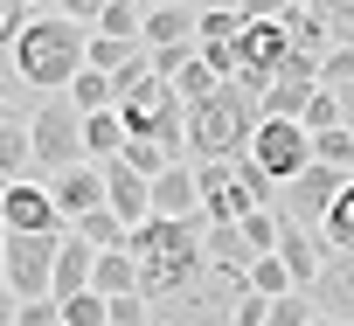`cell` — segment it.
I'll list each match as a JSON object with an SVG mask.
<instances>
[{"label": "cell", "mask_w": 354, "mask_h": 326, "mask_svg": "<svg viewBox=\"0 0 354 326\" xmlns=\"http://www.w3.org/2000/svg\"><path fill=\"white\" fill-rule=\"evenodd\" d=\"M202 236H209L202 215H195V222H167V215H153V222L132 229L139 298H153V312H160L167 298H181V291H195V285L209 278V250H202Z\"/></svg>", "instance_id": "1"}, {"label": "cell", "mask_w": 354, "mask_h": 326, "mask_svg": "<svg viewBox=\"0 0 354 326\" xmlns=\"http://www.w3.org/2000/svg\"><path fill=\"white\" fill-rule=\"evenodd\" d=\"M257 125H264V104L243 84H223L209 104H188V153H195V167H236V160H250Z\"/></svg>", "instance_id": "2"}, {"label": "cell", "mask_w": 354, "mask_h": 326, "mask_svg": "<svg viewBox=\"0 0 354 326\" xmlns=\"http://www.w3.org/2000/svg\"><path fill=\"white\" fill-rule=\"evenodd\" d=\"M8 56H15V77H21L28 90L63 97V90L91 70V35H84L77 21H63V15H35Z\"/></svg>", "instance_id": "3"}, {"label": "cell", "mask_w": 354, "mask_h": 326, "mask_svg": "<svg viewBox=\"0 0 354 326\" xmlns=\"http://www.w3.org/2000/svg\"><path fill=\"white\" fill-rule=\"evenodd\" d=\"M28 139H35V181H56V174H70V167L91 160V146H84V111H77L70 97L42 104V111L28 118Z\"/></svg>", "instance_id": "4"}, {"label": "cell", "mask_w": 354, "mask_h": 326, "mask_svg": "<svg viewBox=\"0 0 354 326\" xmlns=\"http://www.w3.org/2000/svg\"><path fill=\"white\" fill-rule=\"evenodd\" d=\"M292 56H299V49H292L285 21H250V28H243V42H236V63H243V70H236V84L264 97V90L292 70Z\"/></svg>", "instance_id": "5"}, {"label": "cell", "mask_w": 354, "mask_h": 326, "mask_svg": "<svg viewBox=\"0 0 354 326\" xmlns=\"http://www.w3.org/2000/svg\"><path fill=\"white\" fill-rule=\"evenodd\" d=\"M250 160H257V167L278 181V195L313 167V132L299 125V118H264L257 125V146H250Z\"/></svg>", "instance_id": "6"}, {"label": "cell", "mask_w": 354, "mask_h": 326, "mask_svg": "<svg viewBox=\"0 0 354 326\" xmlns=\"http://www.w3.org/2000/svg\"><path fill=\"white\" fill-rule=\"evenodd\" d=\"M70 236H15L8 229V285L15 298H49L56 291V257Z\"/></svg>", "instance_id": "7"}, {"label": "cell", "mask_w": 354, "mask_h": 326, "mask_svg": "<svg viewBox=\"0 0 354 326\" xmlns=\"http://www.w3.org/2000/svg\"><path fill=\"white\" fill-rule=\"evenodd\" d=\"M0 229H15V236H70V222H63V209H56V195L42 181H15L8 188V202H0Z\"/></svg>", "instance_id": "8"}, {"label": "cell", "mask_w": 354, "mask_h": 326, "mask_svg": "<svg viewBox=\"0 0 354 326\" xmlns=\"http://www.w3.org/2000/svg\"><path fill=\"white\" fill-rule=\"evenodd\" d=\"M354 174H340V167H319V160H313V167L278 195V209H285V222H299V229H319L326 222V209H333V195L347 188Z\"/></svg>", "instance_id": "9"}, {"label": "cell", "mask_w": 354, "mask_h": 326, "mask_svg": "<svg viewBox=\"0 0 354 326\" xmlns=\"http://www.w3.org/2000/svg\"><path fill=\"white\" fill-rule=\"evenodd\" d=\"M42 188L56 195V209H63L70 229H77L84 215L104 209V167H91V160H84V167H70V174H56V181H42Z\"/></svg>", "instance_id": "10"}, {"label": "cell", "mask_w": 354, "mask_h": 326, "mask_svg": "<svg viewBox=\"0 0 354 326\" xmlns=\"http://www.w3.org/2000/svg\"><path fill=\"white\" fill-rule=\"evenodd\" d=\"M195 174H202V215H209V222H243V215H257V202H250V188H243L236 167H195Z\"/></svg>", "instance_id": "11"}, {"label": "cell", "mask_w": 354, "mask_h": 326, "mask_svg": "<svg viewBox=\"0 0 354 326\" xmlns=\"http://www.w3.org/2000/svg\"><path fill=\"white\" fill-rule=\"evenodd\" d=\"M104 209L125 222V229H139V222H153V181H139L125 160H111L104 167Z\"/></svg>", "instance_id": "12"}, {"label": "cell", "mask_w": 354, "mask_h": 326, "mask_svg": "<svg viewBox=\"0 0 354 326\" xmlns=\"http://www.w3.org/2000/svg\"><path fill=\"white\" fill-rule=\"evenodd\" d=\"M153 215H167V222H195L202 215V174L188 167V160L153 181Z\"/></svg>", "instance_id": "13"}, {"label": "cell", "mask_w": 354, "mask_h": 326, "mask_svg": "<svg viewBox=\"0 0 354 326\" xmlns=\"http://www.w3.org/2000/svg\"><path fill=\"white\" fill-rule=\"evenodd\" d=\"M278 257H285V271H292V285H299V291H313V285H319V271H326V243H319V229H299V222H285Z\"/></svg>", "instance_id": "14"}, {"label": "cell", "mask_w": 354, "mask_h": 326, "mask_svg": "<svg viewBox=\"0 0 354 326\" xmlns=\"http://www.w3.org/2000/svg\"><path fill=\"white\" fill-rule=\"evenodd\" d=\"M313 305H319V319L354 326V257H326V271L313 285Z\"/></svg>", "instance_id": "15"}, {"label": "cell", "mask_w": 354, "mask_h": 326, "mask_svg": "<svg viewBox=\"0 0 354 326\" xmlns=\"http://www.w3.org/2000/svg\"><path fill=\"white\" fill-rule=\"evenodd\" d=\"M202 250H209V271H250V264H257V250L243 243V229H236V222H209Z\"/></svg>", "instance_id": "16"}, {"label": "cell", "mask_w": 354, "mask_h": 326, "mask_svg": "<svg viewBox=\"0 0 354 326\" xmlns=\"http://www.w3.org/2000/svg\"><path fill=\"white\" fill-rule=\"evenodd\" d=\"M91 291H97V298H132V291H139V257H132V250H97Z\"/></svg>", "instance_id": "17"}, {"label": "cell", "mask_w": 354, "mask_h": 326, "mask_svg": "<svg viewBox=\"0 0 354 326\" xmlns=\"http://www.w3.org/2000/svg\"><path fill=\"white\" fill-rule=\"evenodd\" d=\"M0 181H35V139L21 118L0 125Z\"/></svg>", "instance_id": "18"}, {"label": "cell", "mask_w": 354, "mask_h": 326, "mask_svg": "<svg viewBox=\"0 0 354 326\" xmlns=\"http://www.w3.org/2000/svg\"><path fill=\"white\" fill-rule=\"evenodd\" d=\"M285 35H292V49H299V56H313V63L340 42V35L326 28V15H313V8H292V15H285Z\"/></svg>", "instance_id": "19"}, {"label": "cell", "mask_w": 354, "mask_h": 326, "mask_svg": "<svg viewBox=\"0 0 354 326\" xmlns=\"http://www.w3.org/2000/svg\"><path fill=\"white\" fill-rule=\"evenodd\" d=\"M319 243H326V257H354V181L333 195V209L319 222Z\"/></svg>", "instance_id": "20"}, {"label": "cell", "mask_w": 354, "mask_h": 326, "mask_svg": "<svg viewBox=\"0 0 354 326\" xmlns=\"http://www.w3.org/2000/svg\"><path fill=\"white\" fill-rule=\"evenodd\" d=\"M70 236H84L91 250H132V229H125V222H118L111 209H97V215H84V222H77Z\"/></svg>", "instance_id": "21"}, {"label": "cell", "mask_w": 354, "mask_h": 326, "mask_svg": "<svg viewBox=\"0 0 354 326\" xmlns=\"http://www.w3.org/2000/svg\"><path fill=\"white\" fill-rule=\"evenodd\" d=\"M63 97H70L84 118H91V111H118V90H111V77H97V70H84V77H77Z\"/></svg>", "instance_id": "22"}, {"label": "cell", "mask_w": 354, "mask_h": 326, "mask_svg": "<svg viewBox=\"0 0 354 326\" xmlns=\"http://www.w3.org/2000/svg\"><path fill=\"white\" fill-rule=\"evenodd\" d=\"M236 229H243V243H250L257 257H271V250H278V236H285V209H257V215H243Z\"/></svg>", "instance_id": "23"}, {"label": "cell", "mask_w": 354, "mask_h": 326, "mask_svg": "<svg viewBox=\"0 0 354 326\" xmlns=\"http://www.w3.org/2000/svg\"><path fill=\"white\" fill-rule=\"evenodd\" d=\"M250 291H257V298H292V291H299V285H292V271H285V257H278V250H271V257H257V264H250Z\"/></svg>", "instance_id": "24"}, {"label": "cell", "mask_w": 354, "mask_h": 326, "mask_svg": "<svg viewBox=\"0 0 354 326\" xmlns=\"http://www.w3.org/2000/svg\"><path fill=\"white\" fill-rule=\"evenodd\" d=\"M125 167H132L139 181H160L167 167H181V160H174L167 146H153V139H132V146H125Z\"/></svg>", "instance_id": "25"}, {"label": "cell", "mask_w": 354, "mask_h": 326, "mask_svg": "<svg viewBox=\"0 0 354 326\" xmlns=\"http://www.w3.org/2000/svg\"><path fill=\"white\" fill-rule=\"evenodd\" d=\"M313 160H319V167L354 174V132H347V125H340V132H319V139H313Z\"/></svg>", "instance_id": "26"}, {"label": "cell", "mask_w": 354, "mask_h": 326, "mask_svg": "<svg viewBox=\"0 0 354 326\" xmlns=\"http://www.w3.org/2000/svg\"><path fill=\"white\" fill-rule=\"evenodd\" d=\"M354 84V42H333L319 56V90H347Z\"/></svg>", "instance_id": "27"}, {"label": "cell", "mask_w": 354, "mask_h": 326, "mask_svg": "<svg viewBox=\"0 0 354 326\" xmlns=\"http://www.w3.org/2000/svg\"><path fill=\"white\" fill-rule=\"evenodd\" d=\"M313 139L319 132H340V90H313V104H306V118H299Z\"/></svg>", "instance_id": "28"}, {"label": "cell", "mask_w": 354, "mask_h": 326, "mask_svg": "<svg viewBox=\"0 0 354 326\" xmlns=\"http://www.w3.org/2000/svg\"><path fill=\"white\" fill-rule=\"evenodd\" d=\"M313 319H319L313 291H292V298H271V319L264 326H313Z\"/></svg>", "instance_id": "29"}, {"label": "cell", "mask_w": 354, "mask_h": 326, "mask_svg": "<svg viewBox=\"0 0 354 326\" xmlns=\"http://www.w3.org/2000/svg\"><path fill=\"white\" fill-rule=\"evenodd\" d=\"M243 28H250V21H243L236 8H209V15H202V42H243Z\"/></svg>", "instance_id": "30"}, {"label": "cell", "mask_w": 354, "mask_h": 326, "mask_svg": "<svg viewBox=\"0 0 354 326\" xmlns=\"http://www.w3.org/2000/svg\"><path fill=\"white\" fill-rule=\"evenodd\" d=\"M63 326H111V298H97V291L70 298V305H63Z\"/></svg>", "instance_id": "31"}, {"label": "cell", "mask_w": 354, "mask_h": 326, "mask_svg": "<svg viewBox=\"0 0 354 326\" xmlns=\"http://www.w3.org/2000/svg\"><path fill=\"white\" fill-rule=\"evenodd\" d=\"M28 21H35V15L21 8V0H0V56H8V49L21 42V28H28Z\"/></svg>", "instance_id": "32"}, {"label": "cell", "mask_w": 354, "mask_h": 326, "mask_svg": "<svg viewBox=\"0 0 354 326\" xmlns=\"http://www.w3.org/2000/svg\"><path fill=\"white\" fill-rule=\"evenodd\" d=\"M111 326H153V298H111Z\"/></svg>", "instance_id": "33"}, {"label": "cell", "mask_w": 354, "mask_h": 326, "mask_svg": "<svg viewBox=\"0 0 354 326\" xmlns=\"http://www.w3.org/2000/svg\"><path fill=\"white\" fill-rule=\"evenodd\" d=\"M292 8H306V0H236V15H243V21H285Z\"/></svg>", "instance_id": "34"}, {"label": "cell", "mask_w": 354, "mask_h": 326, "mask_svg": "<svg viewBox=\"0 0 354 326\" xmlns=\"http://www.w3.org/2000/svg\"><path fill=\"white\" fill-rule=\"evenodd\" d=\"M104 8H111V0H56V15H63V21H77V28H97V21H104Z\"/></svg>", "instance_id": "35"}, {"label": "cell", "mask_w": 354, "mask_h": 326, "mask_svg": "<svg viewBox=\"0 0 354 326\" xmlns=\"http://www.w3.org/2000/svg\"><path fill=\"white\" fill-rule=\"evenodd\" d=\"M21 326H63V305L56 298H21Z\"/></svg>", "instance_id": "36"}, {"label": "cell", "mask_w": 354, "mask_h": 326, "mask_svg": "<svg viewBox=\"0 0 354 326\" xmlns=\"http://www.w3.org/2000/svg\"><path fill=\"white\" fill-rule=\"evenodd\" d=\"M313 15H326V28L340 35V28H354V0H306Z\"/></svg>", "instance_id": "37"}, {"label": "cell", "mask_w": 354, "mask_h": 326, "mask_svg": "<svg viewBox=\"0 0 354 326\" xmlns=\"http://www.w3.org/2000/svg\"><path fill=\"white\" fill-rule=\"evenodd\" d=\"M0 326H21V298H15L8 278H0Z\"/></svg>", "instance_id": "38"}, {"label": "cell", "mask_w": 354, "mask_h": 326, "mask_svg": "<svg viewBox=\"0 0 354 326\" xmlns=\"http://www.w3.org/2000/svg\"><path fill=\"white\" fill-rule=\"evenodd\" d=\"M0 278H8V229H0Z\"/></svg>", "instance_id": "39"}, {"label": "cell", "mask_w": 354, "mask_h": 326, "mask_svg": "<svg viewBox=\"0 0 354 326\" xmlns=\"http://www.w3.org/2000/svg\"><path fill=\"white\" fill-rule=\"evenodd\" d=\"M195 8H202V15H209V8H236V0H195Z\"/></svg>", "instance_id": "40"}, {"label": "cell", "mask_w": 354, "mask_h": 326, "mask_svg": "<svg viewBox=\"0 0 354 326\" xmlns=\"http://www.w3.org/2000/svg\"><path fill=\"white\" fill-rule=\"evenodd\" d=\"M8 118H15V111H8V97H0V125H8Z\"/></svg>", "instance_id": "41"}, {"label": "cell", "mask_w": 354, "mask_h": 326, "mask_svg": "<svg viewBox=\"0 0 354 326\" xmlns=\"http://www.w3.org/2000/svg\"><path fill=\"white\" fill-rule=\"evenodd\" d=\"M139 8H167V0H139Z\"/></svg>", "instance_id": "42"}, {"label": "cell", "mask_w": 354, "mask_h": 326, "mask_svg": "<svg viewBox=\"0 0 354 326\" xmlns=\"http://www.w3.org/2000/svg\"><path fill=\"white\" fill-rule=\"evenodd\" d=\"M21 8H42V0H21Z\"/></svg>", "instance_id": "43"}]
</instances>
